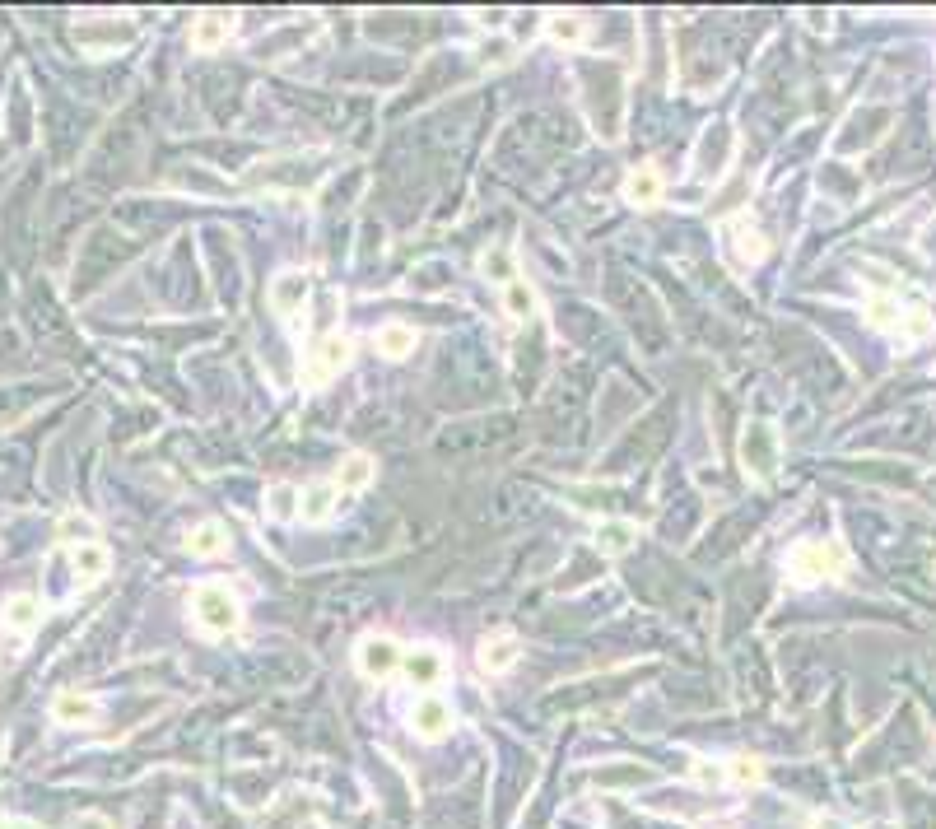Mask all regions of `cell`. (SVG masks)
Masks as SVG:
<instances>
[{"mask_svg":"<svg viewBox=\"0 0 936 829\" xmlns=\"http://www.w3.org/2000/svg\"><path fill=\"white\" fill-rule=\"evenodd\" d=\"M191 620H196L201 634L224 639V634H233V629L243 625V606L229 592V583H201L191 592Z\"/></svg>","mask_w":936,"mask_h":829,"instance_id":"cell-1","label":"cell"},{"mask_svg":"<svg viewBox=\"0 0 936 829\" xmlns=\"http://www.w3.org/2000/svg\"><path fill=\"white\" fill-rule=\"evenodd\" d=\"M787 573L801 587L825 583V578H843L848 573V550L839 541H797L792 555H787Z\"/></svg>","mask_w":936,"mask_h":829,"instance_id":"cell-2","label":"cell"},{"mask_svg":"<svg viewBox=\"0 0 936 829\" xmlns=\"http://www.w3.org/2000/svg\"><path fill=\"white\" fill-rule=\"evenodd\" d=\"M350 336H340V331H326L322 340H312L308 354H303L299 364V382L308 387V392H322L331 378H340V368L350 364Z\"/></svg>","mask_w":936,"mask_h":829,"instance_id":"cell-3","label":"cell"},{"mask_svg":"<svg viewBox=\"0 0 936 829\" xmlns=\"http://www.w3.org/2000/svg\"><path fill=\"white\" fill-rule=\"evenodd\" d=\"M401 657H406V648H401L392 634H368V639H359V648H354V666H359L364 680H387L392 671H401Z\"/></svg>","mask_w":936,"mask_h":829,"instance_id":"cell-4","label":"cell"},{"mask_svg":"<svg viewBox=\"0 0 936 829\" xmlns=\"http://www.w3.org/2000/svg\"><path fill=\"white\" fill-rule=\"evenodd\" d=\"M741 462H746V476L750 480H774V466H778V438L769 424H750L746 438H741Z\"/></svg>","mask_w":936,"mask_h":829,"instance_id":"cell-5","label":"cell"},{"mask_svg":"<svg viewBox=\"0 0 936 829\" xmlns=\"http://www.w3.org/2000/svg\"><path fill=\"white\" fill-rule=\"evenodd\" d=\"M410 727H415V736H424V741H443V736L452 732V704L443 694H420L415 708H410Z\"/></svg>","mask_w":936,"mask_h":829,"instance_id":"cell-6","label":"cell"},{"mask_svg":"<svg viewBox=\"0 0 936 829\" xmlns=\"http://www.w3.org/2000/svg\"><path fill=\"white\" fill-rule=\"evenodd\" d=\"M517 657H522V639L517 634H489V639H480V648H475V666L485 671V676H503V671H513Z\"/></svg>","mask_w":936,"mask_h":829,"instance_id":"cell-7","label":"cell"},{"mask_svg":"<svg viewBox=\"0 0 936 829\" xmlns=\"http://www.w3.org/2000/svg\"><path fill=\"white\" fill-rule=\"evenodd\" d=\"M401 671H406L410 685H420V690H434L438 680L448 676V657L438 653V648H429V643H420V648H410V653L401 657Z\"/></svg>","mask_w":936,"mask_h":829,"instance_id":"cell-8","label":"cell"},{"mask_svg":"<svg viewBox=\"0 0 936 829\" xmlns=\"http://www.w3.org/2000/svg\"><path fill=\"white\" fill-rule=\"evenodd\" d=\"M662 191H666V182H662V173H657V164H638V168H629L620 196L629 205H638V210H652V205H662Z\"/></svg>","mask_w":936,"mask_h":829,"instance_id":"cell-9","label":"cell"},{"mask_svg":"<svg viewBox=\"0 0 936 829\" xmlns=\"http://www.w3.org/2000/svg\"><path fill=\"white\" fill-rule=\"evenodd\" d=\"M70 569L80 583H103L112 569V550L103 541H75L70 545Z\"/></svg>","mask_w":936,"mask_h":829,"instance_id":"cell-10","label":"cell"},{"mask_svg":"<svg viewBox=\"0 0 936 829\" xmlns=\"http://www.w3.org/2000/svg\"><path fill=\"white\" fill-rule=\"evenodd\" d=\"M308 289L312 285H308V275L303 271H280L275 275V285H271V308L294 322V317L303 313V303H308Z\"/></svg>","mask_w":936,"mask_h":829,"instance_id":"cell-11","label":"cell"},{"mask_svg":"<svg viewBox=\"0 0 936 829\" xmlns=\"http://www.w3.org/2000/svg\"><path fill=\"white\" fill-rule=\"evenodd\" d=\"M5 620H0V629L10 634V639H28L33 629L42 625V601L38 597H28V592H19V597H10L5 601Z\"/></svg>","mask_w":936,"mask_h":829,"instance_id":"cell-12","label":"cell"},{"mask_svg":"<svg viewBox=\"0 0 936 829\" xmlns=\"http://www.w3.org/2000/svg\"><path fill=\"white\" fill-rule=\"evenodd\" d=\"M336 503H340L336 480H312L308 490L299 494V517L308 522V527H322L326 517L336 513Z\"/></svg>","mask_w":936,"mask_h":829,"instance_id":"cell-13","label":"cell"},{"mask_svg":"<svg viewBox=\"0 0 936 829\" xmlns=\"http://www.w3.org/2000/svg\"><path fill=\"white\" fill-rule=\"evenodd\" d=\"M727 238H732V252H736V261H741V266H760V261L769 257V238H764V233L755 229L746 215L727 224Z\"/></svg>","mask_w":936,"mask_h":829,"instance_id":"cell-14","label":"cell"},{"mask_svg":"<svg viewBox=\"0 0 936 829\" xmlns=\"http://www.w3.org/2000/svg\"><path fill=\"white\" fill-rule=\"evenodd\" d=\"M373 476H378V466H373V457H368V452H345L331 480H336L340 494H359V490H368V485H373Z\"/></svg>","mask_w":936,"mask_h":829,"instance_id":"cell-15","label":"cell"},{"mask_svg":"<svg viewBox=\"0 0 936 829\" xmlns=\"http://www.w3.org/2000/svg\"><path fill=\"white\" fill-rule=\"evenodd\" d=\"M229 38H233V19H229V14H201V19L191 24V47H196V52H205V56L219 52Z\"/></svg>","mask_w":936,"mask_h":829,"instance_id":"cell-16","label":"cell"},{"mask_svg":"<svg viewBox=\"0 0 936 829\" xmlns=\"http://www.w3.org/2000/svg\"><path fill=\"white\" fill-rule=\"evenodd\" d=\"M52 718L61 722V727H84V722L98 718V704L89 699V694H80V690H61L52 699Z\"/></svg>","mask_w":936,"mask_h":829,"instance_id":"cell-17","label":"cell"},{"mask_svg":"<svg viewBox=\"0 0 936 829\" xmlns=\"http://www.w3.org/2000/svg\"><path fill=\"white\" fill-rule=\"evenodd\" d=\"M634 541H638V527H634V522H624V517H611V522H601V527H597V550L606 559L629 555V550H634Z\"/></svg>","mask_w":936,"mask_h":829,"instance_id":"cell-18","label":"cell"},{"mask_svg":"<svg viewBox=\"0 0 936 829\" xmlns=\"http://www.w3.org/2000/svg\"><path fill=\"white\" fill-rule=\"evenodd\" d=\"M187 550L196 559H215L229 550V531H224V522H196V527L187 531Z\"/></svg>","mask_w":936,"mask_h":829,"instance_id":"cell-19","label":"cell"},{"mask_svg":"<svg viewBox=\"0 0 936 829\" xmlns=\"http://www.w3.org/2000/svg\"><path fill=\"white\" fill-rule=\"evenodd\" d=\"M373 345H378V354H387V359H406V354H415L420 336H415V327H406V322H387V327H378Z\"/></svg>","mask_w":936,"mask_h":829,"instance_id":"cell-20","label":"cell"},{"mask_svg":"<svg viewBox=\"0 0 936 829\" xmlns=\"http://www.w3.org/2000/svg\"><path fill=\"white\" fill-rule=\"evenodd\" d=\"M503 313L513 317V322H527V317H536V289H531L527 275H517V280H508V285H503Z\"/></svg>","mask_w":936,"mask_h":829,"instance_id":"cell-21","label":"cell"},{"mask_svg":"<svg viewBox=\"0 0 936 829\" xmlns=\"http://www.w3.org/2000/svg\"><path fill=\"white\" fill-rule=\"evenodd\" d=\"M904 317H909V313L899 308L895 294H871V299H867V322L876 331H895V336H899V331H904Z\"/></svg>","mask_w":936,"mask_h":829,"instance_id":"cell-22","label":"cell"},{"mask_svg":"<svg viewBox=\"0 0 936 829\" xmlns=\"http://www.w3.org/2000/svg\"><path fill=\"white\" fill-rule=\"evenodd\" d=\"M299 485H285V480H275L271 490H266V517L271 522H299Z\"/></svg>","mask_w":936,"mask_h":829,"instance_id":"cell-23","label":"cell"},{"mask_svg":"<svg viewBox=\"0 0 936 829\" xmlns=\"http://www.w3.org/2000/svg\"><path fill=\"white\" fill-rule=\"evenodd\" d=\"M545 33H550L559 47H573V42H583L587 24H583V14H550V19H545Z\"/></svg>","mask_w":936,"mask_h":829,"instance_id":"cell-24","label":"cell"},{"mask_svg":"<svg viewBox=\"0 0 936 829\" xmlns=\"http://www.w3.org/2000/svg\"><path fill=\"white\" fill-rule=\"evenodd\" d=\"M722 769H727V783H732V788H760L764 783V764L750 760V755H736V760H727Z\"/></svg>","mask_w":936,"mask_h":829,"instance_id":"cell-25","label":"cell"},{"mask_svg":"<svg viewBox=\"0 0 936 829\" xmlns=\"http://www.w3.org/2000/svg\"><path fill=\"white\" fill-rule=\"evenodd\" d=\"M480 271H485V275H494L499 285H508V280H517V271H513V257H508V252H485V257H480Z\"/></svg>","mask_w":936,"mask_h":829,"instance_id":"cell-26","label":"cell"},{"mask_svg":"<svg viewBox=\"0 0 936 829\" xmlns=\"http://www.w3.org/2000/svg\"><path fill=\"white\" fill-rule=\"evenodd\" d=\"M690 774H694V783H699V788H718V783H727V769H722V764H713V760H694Z\"/></svg>","mask_w":936,"mask_h":829,"instance_id":"cell-27","label":"cell"},{"mask_svg":"<svg viewBox=\"0 0 936 829\" xmlns=\"http://www.w3.org/2000/svg\"><path fill=\"white\" fill-rule=\"evenodd\" d=\"M89 531L94 527H89V517H80V513H66L61 522H56V536H61V541H70V536H89ZM89 541H94V536H89Z\"/></svg>","mask_w":936,"mask_h":829,"instance_id":"cell-28","label":"cell"},{"mask_svg":"<svg viewBox=\"0 0 936 829\" xmlns=\"http://www.w3.org/2000/svg\"><path fill=\"white\" fill-rule=\"evenodd\" d=\"M70 829H112V820L98 816V811H84V816H75V825Z\"/></svg>","mask_w":936,"mask_h":829,"instance_id":"cell-29","label":"cell"},{"mask_svg":"<svg viewBox=\"0 0 936 829\" xmlns=\"http://www.w3.org/2000/svg\"><path fill=\"white\" fill-rule=\"evenodd\" d=\"M811 829H853V825H843L839 816H815V820H811Z\"/></svg>","mask_w":936,"mask_h":829,"instance_id":"cell-30","label":"cell"},{"mask_svg":"<svg viewBox=\"0 0 936 829\" xmlns=\"http://www.w3.org/2000/svg\"><path fill=\"white\" fill-rule=\"evenodd\" d=\"M0 829H38V825H28V820H0Z\"/></svg>","mask_w":936,"mask_h":829,"instance_id":"cell-31","label":"cell"}]
</instances>
